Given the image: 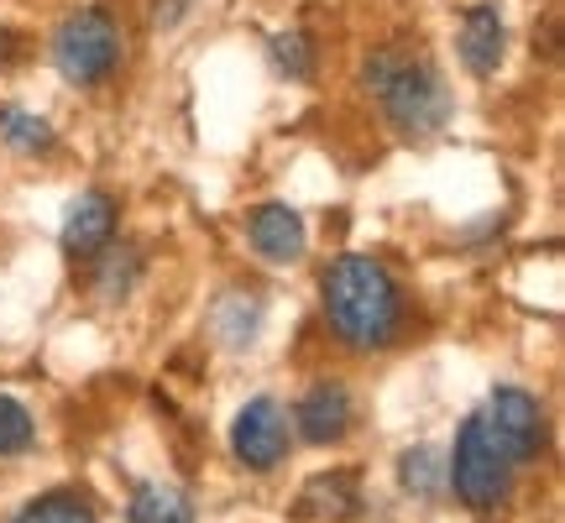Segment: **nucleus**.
Wrapping results in <instances>:
<instances>
[{
	"mask_svg": "<svg viewBox=\"0 0 565 523\" xmlns=\"http://www.w3.org/2000/svg\"><path fill=\"white\" fill-rule=\"evenodd\" d=\"M324 320L335 330V341L351 351H383L404 330V293L383 262L372 257H335L320 278Z\"/></svg>",
	"mask_w": 565,
	"mask_h": 523,
	"instance_id": "f257e3e1",
	"label": "nucleus"
},
{
	"mask_svg": "<svg viewBox=\"0 0 565 523\" xmlns=\"http://www.w3.org/2000/svg\"><path fill=\"white\" fill-rule=\"evenodd\" d=\"M362 79L383 105L387 126L408 141L435 137L456 116V95H450L445 74L429 58H414V53H398V47H377L362 63Z\"/></svg>",
	"mask_w": 565,
	"mask_h": 523,
	"instance_id": "f03ea898",
	"label": "nucleus"
},
{
	"mask_svg": "<svg viewBox=\"0 0 565 523\" xmlns=\"http://www.w3.org/2000/svg\"><path fill=\"white\" fill-rule=\"evenodd\" d=\"M53 63L68 84L79 89H95L105 84L116 68H121V26L105 6H79L58 21L53 32Z\"/></svg>",
	"mask_w": 565,
	"mask_h": 523,
	"instance_id": "7ed1b4c3",
	"label": "nucleus"
},
{
	"mask_svg": "<svg viewBox=\"0 0 565 523\" xmlns=\"http://www.w3.org/2000/svg\"><path fill=\"white\" fill-rule=\"evenodd\" d=\"M450 487L466 508H498L513 487V461L498 445V435L487 429L482 414H471L456 435V450H450Z\"/></svg>",
	"mask_w": 565,
	"mask_h": 523,
	"instance_id": "20e7f679",
	"label": "nucleus"
},
{
	"mask_svg": "<svg viewBox=\"0 0 565 523\" xmlns=\"http://www.w3.org/2000/svg\"><path fill=\"white\" fill-rule=\"evenodd\" d=\"M482 419H487V429L498 435V445L508 450L513 466L534 461V456L545 450V408H540V398L524 393V387H498Z\"/></svg>",
	"mask_w": 565,
	"mask_h": 523,
	"instance_id": "39448f33",
	"label": "nucleus"
},
{
	"mask_svg": "<svg viewBox=\"0 0 565 523\" xmlns=\"http://www.w3.org/2000/svg\"><path fill=\"white\" fill-rule=\"evenodd\" d=\"M231 445H236L242 466H252V471H273V466L288 456V419H282V408L273 398H252L242 414H236Z\"/></svg>",
	"mask_w": 565,
	"mask_h": 523,
	"instance_id": "423d86ee",
	"label": "nucleus"
},
{
	"mask_svg": "<svg viewBox=\"0 0 565 523\" xmlns=\"http://www.w3.org/2000/svg\"><path fill=\"white\" fill-rule=\"evenodd\" d=\"M246 242H252V252L263 262H273V267H294V262L303 257V246H309V231H303V215L294 204L267 200L246 215Z\"/></svg>",
	"mask_w": 565,
	"mask_h": 523,
	"instance_id": "0eeeda50",
	"label": "nucleus"
},
{
	"mask_svg": "<svg viewBox=\"0 0 565 523\" xmlns=\"http://www.w3.org/2000/svg\"><path fill=\"white\" fill-rule=\"evenodd\" d=\"M116 221H121V210H116V200L105 189L79 194L68 204V215H63V252L79 262H95L105 246L116 242Z\"/></svg>",
	"mask_w": 565,
	"mask_h": 523,
	"instance_id": "6e6552de",
	"label": "nucleus"
},
{
	"mask_svg": "<svg viewBox=\"0 0 565 523\" xmlns=\"http://www.w3.org/2000/svg\"><path fill=\"white\" fill-rule=\"evenodd\" d=\"M456 53H461L466 74H477V79H492V74H498V63H503V53H508V32H503L498 6H466L461 26H456Z\"/></svg>",
	"mask_w": 565,
	"mask_h": 523,
	"instance_id": "1a4fd4ad",
	"label": "nucleus"
},
{
	"mask_svg": "<svg viewBox=\"0 0 565 523\" xmlns=\"http://www.w3.org/2000/svg\"><path fill=\"white\" fill-rule=\"evenodd\" d=\"M294 414H299V435L309 445H335L351 429V393L341 383H315Z\"/></svg>",
	"mask_w": 565,
	"mask_h": 523,
	"instance_id": "9d476101",
	"label": "nucleus"
},
{
	"mask_svg": "<svg viewBox=\"0 0 565 523\" xmlns=\"http://www.w3.org/2000/svg\"><path fill=\"white\" fill-rule=\"evenodd\" d=\"M0 141L21 152V158H47L58 147V131L47 116L38 110H21V105H0Z\"/></svg>",
	"mask_w": 565,
	"mask_h": 523,
	"instance_id": "9b49d317",
	"label": "nucleus"
},
{
	"mask_svg": "<svg viewBox=\"0 0 565 523\" xmlns=\"http://www.w3.org/2000/svg\"><path fill=\"white\" fill-rule=\"evenodd\" d=\"M131 523H194V508H189V498L179 487L147 482L131 498Z\"/></svg>",
	"mask_w": 565,
	"mask_h": 523,
	"instance_id": "f8f14e48",
	"label": "nucleus"
},
{
	"mask_svg": "<svg viewBox=\"0 0 565 523\" xmlns=\"http://www.w3.org/2000/svg\"><path fill=\"white\" fill-rule=\"evenodd\" d=\"M100 273H95V288H100L105 299H126V293H131V282L141 278V252L137 246H105L100 252Z\"/></svg>",
	"mask_w": 565,
	"mask_h": 523,
	"instance_id": "ddd939ff",
	"label": "nucleus"
},
{
	"mask_svg": "<svg viewBox=\"0 0 565 523\" xmlns=\"http://www.w3.org/2000/svg\"><path fill=\"white\" fill-rule=\"evenodd\" d=\"M303 498L309 503L303 508H315V513H330V519H351L356 513V477L351 471H335V477H320V482H309L303 487Z\"/></svg>",
	"mask_w": 565,
	"mask_h": 523,
	"instance_id": "4468645a",
	"label": "nucleus"
},
{
	"mask_svg": "<svg viewBox=\"0 0 565 523\" xmlns=\"http://www.w3.org/2000/svg\"><path fill=\"white\" fill-rule=\"evenodd\" d=\"M17 523H95V508L84 503L79 492H47V498L21 508Z\"/></svg>",
	"mask_w": 565,
	"mask_h": 523,
	"instance_id": "2eb2a0df",
	"label": "nucleus"
},
{
	"mask_svg": "<svg viewBox=\"0 0 565 523\" xmlns=\"http://www.w3.org/2000/svg\"><path fill=\"white\" fill-rule=\"evenodd\" d=\"M267 58H273V68H278L282 79H309V74H315V53H309V38H303V32L267 38Z\"/></svg>",
	"mask_w": 565,
	"mask_h": 523,
	"instance_id": "dca6fc26",
	"label": "nucleus"
},
{
	"mask_svg": "<svg viewBox=\"0 0 565 523\" xmlns=\"http://www.w3.org/2000/svg\"><path fill=\"white\" fill-rule=\"evenodd\" d=\"M32 440H38L32 414H26L17 398L0 393V456H21V450H32Z\"/></svg>",
	"mask_w": 565,
	"mask_h": 523,
	"instance_id": "f3484780",
	"label": "nucleus"
},
{
	"mask_svg": "<svg viewBox=\"0 0 565 523\" xmlns=\"http://www.w3.org/2000/svg\"><path fill=\"white\" fill-rule=\"evenodd\" d=\"M404 482L414 487L419 498L435 492V450H408L404 456Z\"/></svg>",
	"mask_w": 565,
	"mask_h": 523,
	"instance_id": "a211bd4d",
	"label": "nucleus"
}]
</instances>
